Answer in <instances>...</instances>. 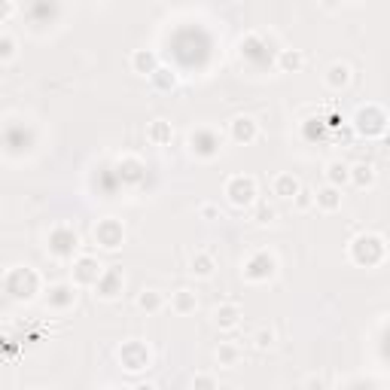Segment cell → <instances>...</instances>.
Listing matches in <instances>:
<instances>
[{
    "label": "cell",
    "instance_id": "obj_1",
    "mask_svg": "<svg viewBox=\"0 0 390 390\" xmlns=\"http://www.w3.org/2000/svg\"><path fill=\"white\" fill-rule=\"evenodd\" d=\"M329 180H332V183H338V180L345 183V180H348V165L332 162V165H329Z\"/></svg>",
    "mask_w": 390,
    "mask_h": 390
},
{
    "label": "cell",
    "instance_id": "obj_2",
    "mask_svg": "<svg viewBox=\"0 0 390 390\" xmlns=\"http://www.w3.org/2000/svg\"><path fill=\"white\" fill-rule=\"evenodd\" d=\"M278 192H281V195H293V192H296V180L281 177V180H278Z\"/></svg>",
    "mask_w": 390,
    "mask_h": 390
},
{
    "label": "cell",
    "instance_id": "obj_3",
    "mask_svg": "<svg viewBox=\"0 0 390 390\" xmlns=\"http://www.w3.org/2000/svg\"><path fill=\"white\" fill-rule=\"evenodd\" d=\"M320 201H323V208H336V204H338V198H336V189L320 192Z\"/></svg>",
    "mask_w": 390,
    "mask_h": 390
},
{
    "label": "cell",
    "instance_id": "obj_4",
    "mask_svg": "<svg viewBox=\"0 0 390 390\" xmlns=\"http://www.w3.org/2000/svg\"><path fill=\"white\" fill-rule=\"evenodd\" d=\"M9 55H13V43L3 40V43H0V58H9Z\"/></svg>",
    "mask_w": 390,
    "mask_h": 390
}]
</instances>
